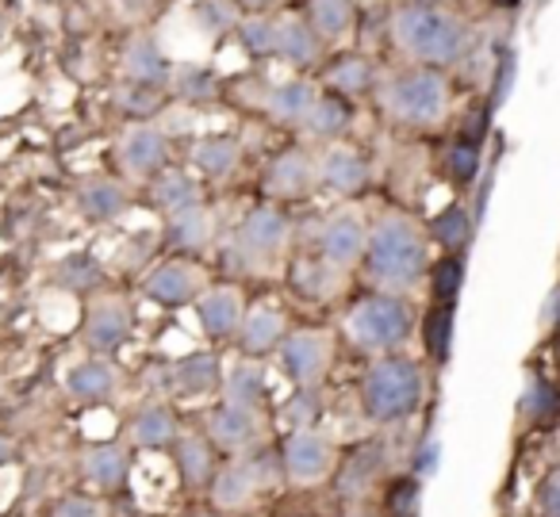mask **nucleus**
Masks as SVG:
<instances>
[{
    "label": "nucleus",
    "instance_id": "4c0bfd02",
    "mask_svg": "<svg viewBox=\"0 0 560 517\" xmlns=\"http://www.w3.org/2000/svg\"><path fill=\"white\" fill-rule=\"evenodd\" d=\"M58 284L70 287V292H89V287L101 284V269H96V261H89L85 254L66 257V261L58 265Z\"/></svg>",
    "mask_w": 560,
    "mask_h": 517
},
{
    "label": "nucleus",
    "instance_id": "4468645a",
    "mask_svg": "<svg viewBox=\"0 0 560 517\" xmlns=\"http://www.w3.org/2000/svg\"><path fill=\"white\" fill-rule=\"evenodd\" d=\"M116 157H119V169L127 173L131 180H150L170 165V134L154 124H131L124 127L116 142Z\"/></svg>",
    "mask_w": 560,
    "mask_h": 517
},
{
    "label": "nucleus",
    "instance_id": "473e14b6",
    "mask_svg": "<svg viewBox=\"0 0 560 517\" xmlns=\"http://www.w3.org/2000/svg\"><path fill=\"white\" fill-rule=\"evenodd\" d=\"M289 284L296 287V292L304 295V299L327 303V299H335V295L342 292L346 272L330 269L327 261H319V257H315V254H307V257H296V261H292V269H289Z\"/></svg>",
    "mask_w": 560,
    "mask_h": 517
},
{
    "label": "nucleus",
    "instance_id": "ddd939ff",
    "mask_svg": "<svg viewBox=\"0 0 560 517\" xmlns=\"http://www.w3.org/2000/svg\"><path fill=\"white\" fill-rule=\"evenodd\" d=\"M315 173H319V188L335 196H361L373 180V162L365 157V150L353 146V142H330V146H319L315 154Z\"/></svg>",
    "mask_w": 560,
    "mask_h": 517
},
{
    "label": "nucleus",
    "instance_id": "b1692460",
    "mask_svg": "<svg viewBox=\"0 0 560 517\" xmlns=\"http://www.w3.org/2000/svg\"><path fill=\"white\" fill-rule=\"evenodd\" d=\"M188 162L200 177L226 180L242 169V142L231 139V134H200L188 146Z\"/></svg>",
    "mask_w": 560,
    "mask_h": 517
},
{
    "label": "nucleus",
    "instance_id": "9d476101",
    "mask_svg": "<svg viewBox=\"0 0 560 517\" xmlns=\"http://www.w3.org/2000/svg\"><path fill=\"white\" fill-rule=\"evenodd\" d=\"M203 287H208V272L192 257H165V261H158L142 277V295L165 310L192 307Z\"/></svg>",
    "mask_w": 560,
    "mask_h": 517
},
{
    "label": "nucleus",
    "instance_id": "2f4dec72",
    "mask_svg": "<svg viewBox=\"0 0 560 517\" xmlns=\"http://www.w3.org/2000/svg\"><path fill=\"white\" fill-rule=\"evenodd\" d=\"M127 203H131L127 188L112 177H93L78 188V208L89 223H116L127 211Z\"/></svg>",
    "mask_w": 560,
    "mask_h": 517
},
{
    "label": "nucleus",
    "instance_id": "7c9ffc66",
    "mask_svg": "<svg viewBox=\"0 0 560 517\" xmlns=\"http://www.w3.org/2000/svg\"><path fill=\"white\" fill-rule=\"evenodd\" d=\"M147 192H150V203H154L162 215H173V211L192 208V203L203 200L200 180H196L188 169H173V165H165V169L150 180Z\"/></svg>",
    "mask_w": 560,
    "mask_h": 517
},
{
    "label": "nucleus",
    "instance_id": "393cba45",
    "mask_svg": "<svg viewBox=\"0 0 560 517\" xmlns=\"http://www.w3.org/2000/svg\"><path fill=\"white\" fill-rule=\"evenodd\" d=\"M170 379L177 395L203 399V395H215L219 384H223V361L215 353H208V349H200V353H188L180 361H173Z\"/></svg>",
    "mask_w": 560,
    "mask_h": 517
},
{
    "label": "nucleus",
    "instance_id": "c03bdc74",
    "mask_svg": "<svg viewBox=\"0 0 560 517\" xmlns=\"http://www.w3.org/2000/svg\"><path fill=\"white\" fill-rule=\"evenodd\" d=\"M438 460H442V440H438V437H427L419 448H415V456H411V471H415V479L434 475Z\"/></svg>",
    "mask_w": 560,
    "mask_h": 517
},
{
    "label": "nucleus",
    "instance_id": "f704fd0d",
    "mask_svg": "<svg viewBox=\"0 0 560 517\" xmlns=\"http://www.w3.org/2000/svg\"><path fill=\"white\" fill-rule=\"evenodd\" d=\"M173 456H177V475L180 483L188 486V491H196V486L211 483V475H215V460H211V440L203 437H177L173 440Z\"/></svg>",
    "mask_w": 560,
    "mask_h": 517
},
{
    "label": "nucleus",
    "instance_id": "f3484780",
    "mask_svg": "<svg viewBox=\"0 0 560 517\" xmlns=\"http://www.w3.org/2000/svg\"><path fill=\"white\" fill-rule=\"evenodd\" d=\"M192 310L211 341H231L238 338V326L246 318V295L238 284H208L196 295Z\"/></svg>",
    "mask_w": 560,
    "mask_h": 517
},
{
    "label": "nucleus",
    "instance_id": "ea45409f",
    "mask_svg": "<svg viewBox=\"0 0 560 517\" xmlns=\"http://www.w3.org/2000/svg\"><path fill=\"white\" fill-rule=\"evenodd\" d=\"M549 410H557V402H552V387L545 384L541 376H529L526 391H522V418L541 422V414H549Z\"/></svg>",
    "mask_w": 560,
    "mask_h": 517
},
{
    "label": "nucleus",
    "instance_id": "f257e3e1",
    "mask_svg": "<svg viewBox=\"0 0 560 517\" xmlns=\"http://www.w3.org/2000/svg\"><path fill=\"white\" fill-rule=\"evenodd\" d=\"M392 47L407 66L450 70L472 47V24L442 0H404L388 20Z\"/></svg>",
    "mask_w": 560,
    "mask_h": 517
},
{
    "label": "nucleus",
    "instance_id": "de8ad7c7",
    "mask_svg": "<svg viewBox=\"0 0 560 517\" xmlns=\"http://www.w3.org/2000/svg\"><path fill=\"white\" fill-rule=\"evenodd\" d=\"M242 4H246V16H249V12H269L277 0H242Z\"/></svg>",
    "mask_w": 560,
    "mask_h": 517
},
{
    "label": "nucleus",
    "instance_id": "37998d69",
    "mask_svg": "<svg viewBox=\"0 0 560 517\" xmlns=\"http://www.w3.org/2000/svg\"><path fill=\"white\" fill-rule=\"evenodd\" d=\"M476 165H480V146L476 142H457L453 146V154H450V169H453V177H460V180H476Z\"/></svg>",
    "mask_w": 560,
    "mask_h": 517
},
{
    "label": "nucleus",
    "instance_id": "c9c22d12",
    "mask_svg": "<svg viewBox=\"0 0 560 517\" xmlns=\"http://www.w3.org/2000/svg\"><path fill=\"white\" fill-rule=\"evenodd\" d=\"M238 43L246 47V55L254 58H272V43H277V16L272 12H249L238 20Z\"/></svg>",
    "mask_w": 560,
    "mask_h": 517
},
{
    "label": "nucleus",
    "instance_id": "58836bf2",
    "mask_svg": "<svg viewBox=\"0 0 560 517\" xmlns=\"http://www.w3.org/2000/svg\"><path fill=\"white\" fill-rule=\"evenodd\" d=\"M460 272H465V265H460V257H457V254H445L442 261L434 265V277H430V284H434L438 303H450L453 295H457Z\"/></svg>",
    "mask_w": 560,
    "mask_h": 517
},
{
    "label": "nucleus",
    "instance_id": "aec40b11",
    "mask_svg": "<svg viewBox=\"0 0 560 517\" xmlns=\"http://www.w3.org/2000/svg\"><path fill=\"white\" fill-rule=\"evenodd\" d=\"M119 70H124V78L131 81V85L154 89V93H162V89L173 81V62L165 58V50L158 47L154 35H142V32L124 43Z\"/></svg>",
    "mask_w": 560,
    "mask_h": 517
},
{
    "label": "nucleus",
    "instance_id": "4be33fe9",
    "mask_svg": "<svg viewBox=\"0 0 560 517\" xmlns=\"http://www.w3.org/2000/svg\"><path fill=\"white\" fill-rule=\"evenodd\" d=\"M165 238L177 249L180 257H200L211 249L215 238V219H211L208 203H192V208H180L173 215H165Z\"/></svg>",
    "mask_w": 560,
    "mask_h": 517
},
{
    "label": "nucleus",
    "instance_id": "423d86ee",
    "mask_svg": "<svg viewBox=\"0 0 560 517\" xmlns=\"http://www.w3.org/2000/svg\"><path fill=\"white\" fill-rule=\"evenodd\" d=\"M292 242V219L277 203H257L242 215L234 231V257L249 272H272L284 265Z\"/></svg>",
    "mask_w": 560,
    "mask_h": 517
},
{
    "label": "nucleus",
    "instance_id": "72a5a7b5",
    "mask_svg": "<svg viewBox=\"0 0 560 517\" xmlns=\"http://www.w3.org/2000/svg\"><path fill=\"white\" fill-rule=\"evenodd\" d=\"M376 81H381V73H376V66L365 55H342L323 73V85L335 96H342V101H358V96L376 93Z\"/></svg>",
    "mask_w": 560,
    "mask_h": 517
},
{
    "label": "nucleus",
    "instance_id": "e433bc0d",
    "mask_svg": "<svg viewBox=\"0 0 560 517\" xmlns=\"http://www.w3.org/2000/svg\"><path fill=\"white\" fill-rule=\"evenodd\" d=\"M468 231H472V219L465 215L460 208H450V211H442V215L434 219V226H430V238H438L442 242V249H460L465 246V238H468Z\"/></svg>",
    "mask_w": 560,
    "mask_h": 517
},
{
    "label": "nucleus",
    "instance_id": "6e6552de",
    "mask_svg": "<svg viewBox=\"0 0 560 517\" xmlns=\"http://www.w3.org/2000/svg\"><path fill=\"white\" fill-rule=\"evenodd\" d=\"M280 471L296 486H319L338 471V448L319 430H292L280 445Z\"/></svg>",
    "mask_w": 560,
    "mask_h": 517
},
{
    "label": "nucleus",
    "instance_id": "1a4fd4ad",
    "mask_svg": "<svg viewBox=\"0 0 560 517\" xmlns=\"http://www.w3.org/2000/svg\"><path fill=\"white\" fill-rule=\"evenodd\" d=\"M369 246V223L358 208H338L323 219L319 234H315V257L327 261L338 272H353L365 261Z\"/></svg>",
    "mask_w": 560,
    "mask_h": 517
},
{
    "label": "nucleus",
    "instance_id": "412c9836",
    "mask_svg": "<svg viewBox=\"0 0 560 517\" xmlns=\"http://www.w3.org/2000/svg\"><path fill=\"white\" fill-rule=\"evenodd\" d=\"M289 338V318L277 303H257V307H246V318L238 326V353L242 356H272L280 349V341Z\"/></svg>",
    "mask_w": 560,
    "mask_h": 517
},
{
    "label": "nucleus",
    "instance_id": "39448f33",
    "mask_svg": "<svg viewBox=\"0 0 560 517\" xmlns=\"http://www.w3.org/2000/svg\"><path fill=\"white\" fill-rule=\"evenodd\" d=\"M342 333L353 349L369 356L404 353V345L415 338V307L407 295L369 292L342 315Z\"/></svg>",
    "mask_w": 560,
    "mask_h": 517
},
{
    "label": "nucleus",
    "instance_id": "09e8293b",
    "mask_svg": "<svg viewBox=\"0 0 560 517\" xmlns=\"http://www.w3.org/2000/svg\"><path fill=\"white\" fill-rule=\"evenodd\" d=\"M342 517H384L381 509H373V506H353L350 514H342Z\"/></svg>",
    "mask_w": 560,
    "mask_h": 517
},
{
    "label": "nucleus",
    "instance_id": "7ed1b4c3",
    "mask_svg": "<svg viewBox=\"0 0 560 517\" xmlns=\"http://www.w3.org/2000/svg\"><path fill=\"white\" fill-rule=\"evenodd\" d=\"M376 101L396 119L399 127L411 131H434L450 119L453 108V85L445 70H430V66H396L376 81Z\"/></svg>",
    "mask_w": 560,
    "mask_h": 517
},
{
    "label": "nucleus",
    "instance_id": "a18cd8bd",
    "mask_svg": "<svg viewBox=\"0 0 560 517\" xmlns=\"http://www.w3.org/2000/svg\"><path fill=\"white\" fill-rule=\"evenodd\" d=\"M537 514L541 517H560V471L541 479L537 486Z\"/></svg>",
    "mask_w": 560,
    "mask_h": 517
},
{
    "label": "nucleus",
    "instance_id": "f03ea898",
    "mask_svg": "<svg viewBox=\"0 0 560 517\" xmlns=\"http://www.w3.org/2000/svg\"><path fill=\"white\" fill-rule=\"evenodd\" d=\"M361 265L376 292H419L430 277V234L407 211H384L376 223H369V246Z\"/></svg>",
    "mask_w": 560,
    "mask_h": 517
},
{
    "label": "nucleus",
    "instance_id": "6ab92c4d",
    "mask_svg": "<svg viewBox=\"0 0 560 517\" xmlns=\"http://www.w3.org/2000/svg\"><path fill=\"white\" fill-rule=\"evenodd\" d=\"M323 43L304 20V12H280L277 16V43H272V58L292 66L296 73H307L323 62Z\"/></svg>",
    "mask_w": 560,
    "mask_h": 517
},
{
    "label": "nucleus",
    "instance_id": "c756f323",
    "mask_svg": "<svg viewBox=\"0 0 560 517\" xmlns=\"http://www.w3.org/2000/svg\"><path fill=\"white\" fill-rule=\"evenodd\" d=\"M350 119H353L350 101H342V96H335V93H319V101L312 104V111H307L300 131H304L312 142H319V146H330V142L346 139Z\"/></svg>",
    "mask_w": 560,
    "mask_h": 517
},
{
    "label": "nucleus",
    "instance_id": "8fccbe9b",
    "mask_svg": "<svg viewBox=\"0 0 560 517\" xmlns=\"http://www.w3.org/2000/svg\"><path fill=\"white\" fill-rule=\"evenodd\" d=\"M192 517H208V514H192Z\"/></svg>",
    "mask_w": 560,
    "mask_h": 517
},
{
    "label": "nucleus",
    "instance_id": "a878e982",
    "mask_svg": "<svg viewBox=\"0 0 560 517\" xmlns=\"http://www.w3.org/2000/svg\"><path fill=\"white\" fill-rule=\"evenodd\" d=\"M265 395H269V376H265L261 361H254V356H238L231 368H223L219 402H234V407L261 410Z\"/></svg>",
    "mask_w": 560,
    "mask_h": 517
},
{
    "label": "nucleus",
    "instance_id": "2eb2a0df",
    "mask_svg": "<svg viewBox=\"0 0 560 517\" xmlns=\"http://www.w3.org/2000/svg\"><path fill=\"white\" fill-rule=\"evenodd\" d=\"M208 440L223 453L246 456L265 440V418L261 410L234 407V402H215L208 414Z\"/></svg>",
    "mask_w": 560,
    "mask_h": 517
},
{
    "label": "nucleus",
    "instance_id": "5701e85b",
    "mask_svg": "<svg viewBox=\"0 0 560 517\" xmlns=\"http://www.w3.org/2000/svg\"><path fill=\"white\" fill-rule=\"evenodd\" d=\"M304 20L323 47H342L358 32V0H307Z\"/></svg>",
    "mask_w": 560,
    "mask_h": 517
},
{
    "label": "nucleus",
    "instance_id": "49530a36",
    "mask_svg": "<svg viewBox=\"0 0 560 517\" xmlns=\"http://www.w3.org/2000/svg\"><path fill=\"white\" fill-rule=\"evenodd\" d=\"M541 330H560V287H552V295L545 299L541 310Z\"/></svg>",
    "mask_w": 560,
    "mask_h": 517
},
{
    "label": "nucleus",
    "instance_id": "a19ab883",
    "mask_svg": "<svg viewBox=\"0 0 560 517\" xmlns=\"http://www.w3.org/2000/svg\"><path fill=\"white\" fill-rule=\"evenodd\" d=\"M450 341H453V307L442 303V307L430 315V353H434L438 361H445V356H450Z\"/></svg>",
    "mask_w": 560,
    "mask_h": 517
},
{
    "label": "nucleus",
    "instance_id": "79ce46f5",
    "mask_svg": "<svg viewBox=\"0 0 560 517\" xmlns=\"http://www.w3.org/2000/svg\"><path fill=\"white\" fill-rule=\"evenodd\" d=\"M50 517H108V514H104L101 502L89 498V494H66V498H58V506L50 509Z\"/></svg>",
    "mask_w": 560,
    "mask_h": 517
},
{
    "label": "nucleus",
    "instance_id": "bb28decb",
    "mask_svg": "<svg viewBox=\"0 0 560 517\" xmlns=\"http://www.w3.org/2000/svg\"><path fill=\"white\" fill-rule=\"evenodd\" d=\"M116 387L119 376L108 356H85V361L70 364V372H66V391L78 402H104L116 395Z\"/></svg>",
    "mask_w": 560,
    "mask_h": 517
},
{
    "label": "nucleus",
    "instance_id": "f8f14e48",
    "mask_svg": "<svg viewBox=\"0 0 560 517\" xmlns=\"http://www.w3.org/2000/svg\"><path fill=\"white\" fill-rule=\"evenodd\" d=\"M135 338V310L119 295H104L85 310L81 322V341L93 356H112Z\"/></svg>",
    "mask_w": 560,
    "mask_h": 517
},
{
    "label": "nucleus",
    "instance_id": "9b49d317",
    "mask_svg": "<svg viewBox=\"0 0 560 517\" xmlns=\"http://www.w3.org/2000/svg\"><path fill=\"white\" fill-rule=\"evenodd\" d=\"M272 463H280V456ZM269 456H238V460L223 463V468L211 475V506L219 514H238L246 509L265 486L272 483L269 471H272Z\"/></svg>",
    "mask_w": 560,
    "mask_h": 517
},
{
    "label": "nucleus",
    "instance_id": "c85d7f7f",
    "mask_svg": "<svg viewBox=\"0 0 560 517\" xmlns=\"http://www.w3.org/2000/svg\"><path fill=\"white\" fill-rule=\"evenodd\" d=\"M81 471L93 486L101 491H119L131 475V453L116 440H101V445H89L81 456Z\"/></svg>",
    "mask_w": 560,
    "mask_h": 517
},
{
    "label": "nucleus",
    "instance_id": "dca6fc26",
    "mask_svg": "<svg viewBox=\"0 0 560 517\" xmlns=\"http://www.w3.org/2000/svg\"><path fill=\"white\" fill-rule=\"evenodd\" d=\"M319 188V173H315V154L304 146L280 150L265 169V192L280 203H296Z\"/></svg>",
    "mask_w": 560,
    "mask_h": 517
},
{
    "label": "nucleus",
    "instance_id": "a211bd4d",
    "mask_svg": "<svg viewBox=\"0 0 560 517\" xmlns=\"http://www.w3.org/2000/svg\"><path fill=\"white\" fill-rule=\"evenodd\" d=\"M319 81H312L307 73H289L284 81H277V85L265 89L261 96V111L272 119L277 127H304L307 111H312V104L319 101Z\"/></svg>",
    "mask_w": 560,
    "mask_h": 517
},
{
    "label": "nucleus",
    "instance_id": "20e7f679",
    "mask_svg": "<svg viewBox=\"0 0 560 517\" xmlns=\"http://www.w3.org/2000/svg\"><path fill=\"white\" fill-rule=\"evenodd\" d=\"M427 399V368L415 356L392 353L373 356V364L361 376V414L373 425H399L415 414Z\"/></svg>",
    "mask_w": 560,
    "mask_h": 517
},
{
    "label": "nucleus",
    "instance_id": "cd10ccee",
    "mask_svg": "<svg viewBox=\"0 0 560 517\" xmlns=\"http://www.w3.org/2000/svg\"><path fill=\"white\" fill-rule=\"evenodd\" d=\"M127 433H131V445L158 453V448L173 445V440L180 437L177 410H173L170 402H147V407L135 410V418H131V425H127Z\"/></svg>",
    "mask_w": 560,
    "mask_h": 517
},
{
    "label": "nucleus",
    "instance_id": "0eeeda50",
    "mask_svg": "<svg viewBox=\"0 0 560 517\" xmlns=\"http://www.w3.org/2000/svg\"><path fill=\"white\" fill-rule=\"evenodd\" d=\"M272 356H277L280 376L292 387L315 391L335 368V333L323 330V326H300V330H289V338L280 341Z\"/></svg>",
    "mask_w": 560,
    "mask_h": 517
}]
</instances>
